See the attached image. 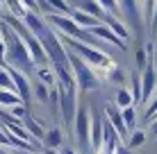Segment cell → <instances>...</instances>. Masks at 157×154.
Listing matches in <instances>:
<instances>
[{"label":"cell","instance_id":"obj_1","mask_svg":"<svg viewBox=\"0 0 157 154\" xmlns=\"http://www.w3.org/2000/svg\"><path fill=\"white\" fill-rule=\"evenodd\" d=\"M0 30H2V41H5V45H7V59H5L7 66L14 68V70L25 73V75L36 73L39 66L34 63V57H32L30 48L23 43V39H21L5 20H0Z\"/></svg>","mask_w":157,"mask_h":154},{"label":"cell","instance_id":"obj_2","mask_svg":"<svg viewBox=\"0 0 157 154\" xmlns=\"http://www.w3.org/2000/svg\"><path fill=\"white\" fill-rule=\"evenodd\" d=\"M62 36V41H64V45L68 48V50H73L78 57H82V59L89 63V66H96V68H102V70H114V61L109 59V55H105L102 50H98V48H94V45H86L82 43V41H75L71 39V36H64V34H59Z\"/></svg>","mask_w":157,"mask_h":154},{"label":"cell","instance_id":"obj_3","mask_svg":"<svg viewBox=\"0 0 157 154\" xmlns=\"http://www.w3.org/2000/svg\"><path fill=\"white\" fill-rule=\"evenodd\" d=\"M71 52V68H73V77H75V84H78L80 91H96V88L100 86V79L96 77V73L91 70V66L86 63L82 57H78L73 50Z\"/></svg>","mask_w":157,"mask_h":154},{"label":"cell","instance_id":"obj_4","mask_svg":"<svg viewBox=\"0 0 157 154\" xmlns=\"http://www.w3.org/2000/svg\"><path fill=\"white\" fill-rule=\"evenodd\" d=\"M78 84H71V86H62L59 84V113L64 116V125H68L73 129L75 125V116H78Z\"/></svg>","mask_w":157,"mask_h":154},{"label":"cell","instance_id":"obj_5","mask_svg":"<svg viewBox=\"0 0 157 154\" xmlns=\"http://www.w3.org/2000/svg\"><path fill=\"white\" fill-rule=\"evenodd\" d=\"M91 125H94L91 111L86 107H80L78 116H75V125H73V136L82 152H91Z\"/></svg>","mask_w":157,"mask_h":154},{"label":"cell","instance_id":"obj_6","mask_svg":"<svg viewBox=\"0 0 157 154\" xmlns=\"http://www.w3.org/2000/svg\"><path fill=\"white\" fill-rule=\"evenodd\" d=\"M118 5H121V14L125 16V20L132 27H141V23H146L144 20V12H141V7H139V0H118Z\"/></svg>","mask_w":157,"mask_h":154},{"label":"cell","instance_id":"obj_7","mask_svg":"<svg viewBox=\"0 0 157 154\" xmlns=\"http://www.w3.org/2000/svg\"><path fill=\"white\" fill-rule=\"evenodd\" d=\"M105 118L112 123V127L116 129V134L121 136V141H130V129H128V125H125V120H123V113H121V109L116 107V104H109V107H105Z\"/></svg>","mask_w":157,"mask_h":154},{"label":"cell","instance_id":"obj_8","mask_svg":"<svg viewBox=\"0 0 157 154\" xmlns=\"http://www.w3.org/2000/svg\"><path fill=\"white\" fill-rule=\"evenodd\" d=\"M7 70H9V75L14 77L16 93L21 95V100H23L25 104H30L32 95H34V88L30 86V79H28V75H25V73H21V70H14V68H9V66H7Z\"/></svg>","mask_w":157,"mask_h":154},{"label":"cell","instance_id":"obj_9","mask_svg":"<svg viewBox=\"0 0 157 154\" xmlns=\"http://www.w3.org/2000/svg\"><path fill=\"white\" fill-rule=\"evenodd\" d=\"M105 145V120L100 116H94V125H91V152L100 154Z\"/></svg>","mask_w":157,"mask_h":154},{"label":"cell","instance_id":"obj_10","mask_svg":"<svg viewBox=\"0 0 157 154\" xmlns=\"http://www.w3.org/2000/svg\"><path fill=\"white\" fill-rule=\"evenodd\" d=\"M39 7L46 9L48 16H52V14H57V16H73V12H75L66 0H39Z\"/></svg>","mask_w":157,"mask_h":154},{"label":"cell","instance_id":"obj_11","mask_svg":"<svg viewBox=\"0 0 157 154\" xmlns=\"http://www.w3.org/2000/svg\"><path fill=\"white\" fill-rule=\"evenodd\" d=\"M89 32L96 36V39H100V41H107V43H112V45H118L121 50H125V48H128V45H125V41H121V39H118V36H116V34H114V32H112L109 27H107L105 23L96 25V27H94V30H89Z\"/></svg>","mask_w":157,"mask_h":154},{"label":"cell","instance_id":"obj_12","mask_svg":"<svg viewBox=\"0 0 157 154\" xmlns=\"http://www.w3.org/2000/svg\"><path fill=\"white\" fill-rule=\"evenodd\" d=\"M71 18H73V20H75V23H78V25H80L82 30H94L96 25H100V20L96 18V16L86 14V12H82V9H75Z\"/></svg>","mask_w":157,"mask_h":154},{"label":"cell","instance_id":"obj_13","mask_svg":"<svg viewBox=\"0 0 157 154\" xmlns=\"http://www.w3.org/2000/svg\"><path fill=\"white\" fill-rule=\"evenodd\" d=\"M23 23H25V25L30 27V32H32L34 36L43 34V30L48 27V25H46V23H43V20L39 18V14H32V12H28V14L23 16Z\"/></svg>","mask_w":157,"mask_h":154},{"label":"cell","instance_id":"obj_14","mask_svg":"<svg viewBox=\"0 0 157 154\" xmlns=\"http://www.w3.org/2000/svg\"><path fill=\"white\" fill-rule=\"evenodd\" d=\"M23 127L30 131L32 136H34V141H39L41 145H46V136H48V131H43V127H41L39 123H36V120H32L30 116H28V118L23 120Z\"/></svg>","mask_w":157,"mask_h":154},{"label":"cell","instance_id":"obj_15","mask_svg":"<svg viewBox=\"0 0 157 154\" xmlns=\"http://www.w3.org/2000/svg\"><path fill=\"white\" fill-rule=\"evenodd\" d=\"M105 25L109 27L114 34L118 36L121 41H128L130 39V32H128V27L123 25V20L121 18H114V16H107V20H105Z\"/></svg>","mask_w":157,"mask_h":154},{"label":"cell","instance_id":"obj_16","mask_svg":"<svg viewBox=\"0 0 157 154\" xmlns=\"http://www.w3.org/2000/svg\"><path fill=\"white\" fill-rule=\"evenodd\" d=\"M82 12L96 16L98 20H107V12L102 9V5L98 0H82Z\"/></svg>","mask_w":157,"mask_h":154},{"label":"cell","instance_id":"obj_17","mask_svg":"<svg viewBox=\"0 0 157 154\" xmlns=\"http://www.w3.org/2000/svg\"><path fill=\"white\" fill-rule=\"evenodd\" d=\"M36 77H39V82L41 84H46L48 88H55V86H59V82H57V75H55V70L52 68H36Z\"/></svg>","mask_w":157,"mask_h":154},{"label":"cell","instance_id":"obj_18","mask_svg":"<svg viewBox=\"0 0 157 154\" xmlns=\"http://www.w3.org/2000/svg\"><path fill=\"white\" fill-rule=\"evenodd\" d=\"M0 104L7 107V109H14V107H21V104H25V102L21 100V95L14 93V91H0Z\"/></svg>","mask_w":157,"mask_h":154},{"label":"cell","instance_id":"obj_19","mask_svg":"<svg viewBox=\"0 0 157 154\" xmlns=\"http://www.w3.org/2000/svg\"><path fill=\"white\" fill-rule=\"evenodd\" d=\"M116 107L118 109H128V107H134V98H132V91H118V95H116Z\"/></svg>","mask_w":157,"mask_h":154},{"label":"cell","instance_id":"obj_20","mask_svg":"<svg viewBox=\"0 0 157 154\" xmlns=\"http://www.w3.org/2000/svg\"><path fill=\"white\" fill-rule=\"evenodd\" d=\"M0 91H14V93H16L14 77L9 75V70H7V68H0Z\"/></svg>","mask_w":157,"mask_h":154},{"label":"cell","instance_id":"obj_21","mask_svg":"<svg viewBox=\"0 0 157 154\" xmlns=\"http://www.w3.org/2000/svg\"><path fill=\"white\" fill-rule=\"evenodd\" d=\"M57 145H62V129H59V127H52V129L48 131V136H46V147L52 150V147H57Z\"/></svg>","mask_w":157,"mask_h":154},{"label":"cell","instance_id":"obj_22","mask_svg":"<svg viewBox=\"0 0 157 154\" xmlns=\"http://www.w3.org/2000/svg\"><path fill=\"white\" fill-rule=\"evenodd\" d=\"M98 2L102 5V9L107 12V16H114V18L121 16V5H118V0H98Z\"/></svg>","mask_w":157,"mask_h":154},{"label":"cell","instance_id":"obj_23","mask_svg":"<svg viewBox=\"0 0 157 154\" xmlns=\"http://www.w3.org/2000/svg\"><path fill=\"white\" fill-rule=\"evenodd\" d=\"M34 98L39 100L41 104H46V102H50V88L46 86V84H41V82H36V86H34Z\"/></svg>","mask_w":157,"mask_h":154},{"label":"cell","instance_id":"obj_24","mask_svg":"<svg viewBox=\"0 0 157 154\" xmlns=\"http://www.w3.org/2000/svg\"><path fill=\"white\" fill-rule=\"evenodd\" d=\"M121 113H123V120H125L128 129L134 131V127H137V109H134V107H128V109H123Z\"/></svg>","mask_w":157,"mask_h":154},{"label":"cell","instance_id":"obj_25","mask_svg":"<svg viewBox=\"0 0 157 154\" xmlns=\"http://www.w3.org/2000/svg\"><path fill=\"white\" fill-rule=\"evenodd\" d=\"M144 141H146V134L144 131H132V134H130V141H128V147L130 150H134V147H139V145H144Z\"/></svg>","mask_w":157,"mask_h":154},{"label":"cell","instance_id":"obj_26","mask_svg":"<svg viewBox=\"0 0 157 154\" xmlns=\"http://www.w3.org/2000/svg\"><path fill=\"white\" fill-rule=\"evenodd\" d=\"M155 118H157V95L150 100L148 109H146V113H144V120H146V123H153Z\"/></svg>","mask_w":157,"mask_h":154},{"label":"cell","instance_id":"obj_27","mask_svg":"<svg viewBox=\"0 0 157 154\" xmlns=\"http://www.w3.org/2000/svg\"><path fill=\"white\" fill-rule=\"evenodd\" d=\"M18 2H21V7H23L25 14L28 12H32V14L39 12V0H18Z\"/></svg>","mask_w":157,"mask_h":154},{"label":"cell","instance_id":"obj_28","mask_svg":"<svg viewBox=\"0 0 157 154\" xmlns=\"http://www.w3.org/2000/svg\"><path fill=\"white\" fill-rule=\"evenodd\" d=\"M0 147H9V150H12V145H9V136H7L5 129H0Z\"/></svg>","mask_w":157,"mask_h":154},{"label":"cell","instance_id":"obj_29","mask_svg":"<svg viewBox=\"0 0 157 154\" xmlns=\"http://www.w3.org/2000/svg\"><path fill=\"white\" fill-rule=\"evenodd\" d=\"M123 79V73L118 70V68H114V70H112V82H121Z\"/></svg>","mask_w":157,"mask_h":154},{"label":"cell","instance_id":"obj_30","mask_svg":"<svg viewBox=\"0 0 157 154\" xmlns=\"http://www.w3.org/2000/svg\"><path fill=\"white\" fill-rule=\"evenodd\" d=\"M150 32H153V36H157V7H155V18H153V23H150Z\"/></svg>","mask_w":157,"mask_h":154},{"label":"cell","instance_id":"obj_31","mask_svg":"<svg viewBox=\"0 0 157 154\" xmlns=\"http://www.w3.org/2000/svg\"><path fill=\"white\" fill-rule=\"evenodd\" d=\"M7 59V45H5V41H0V61Z\"/></svg>","mask_w":157,"mask_h":154},{"label":"cell","instance_id":"obj_32","mask_svg":"<svg viewBox=\"0 0 157 154\" xmlns=\"http://www.w3.org/2000/svg\"><path fill=\"white\" fill-rule=\"evenodd\" d=\"M150 136H153V138H157V120H153V123H150Z\"/></svg>","mask_w":157,"mask_h":154},{"label":"cell","instance_id":"obj_33","mask_svg":"<svg viewBox=\"0 0 157 154\" xmlns=\"http://www.w3.org/2000/svg\"><path fill=\"white\" fill-rule=\"evenodd\" d=\"M59 152H62V154H78L75 150H71V147H62V150H59Z\"/></svg>","mask_w":157,"mask_h":154},{"label":"cell","instance_id":"obj_34","mask_svg":"<svg viewBox=\"0 0 157 154\" xmlns=\"http://www.w3.org/2000/svg\"><path fill=\"white\" fill-rule=\"evenodd\" d=\"M46 154H62V152H57V150H46Z\"/></svg>","mask_w":157,"mask_h":154},{"label":"cell","instance_id":"obj_35","mask_svg":"<svg viewBox=\"0 0 157 154\" xmlns=\"http://www.w3.org/2000/svg\"><path fill=\"white\" fill-rule=\"evenodd\" d=\"M14 154H34V152H21V150H14Z\"/></svg>","mask_w":157,"mask_h":154},{"label":"cell","instance_id":"obj_36","mask_svg":"<svg viewBox=\"0 0 157 154\" xmlns=\"http://www.w3.org/2000/svg\"><path fill=\"white\" fill-rule=\"evenodd\" d=\"M0 154H12L9 150H5V147H0Z\"/></svg>","mask_w":157,"mask_h":154},{"label":"cell","instance_id":"obj_37","mask_svg":"<svg viewBox=\"0 0 157 154\" xmlns=\"http://www.w3.org/2000/svg\"><path fill=\"white\" fill-rule=\"evenodd\" d=\"M5 18V16H2V5H0V20H2Z\"/></svg>","mask_w":157,"mask_h":154},{"label":"cell","instance_id":"obj_38","mask_svg":"<svg viewBox=\"0 0 157 154\" xmlns=\"http://www.w3.org/2000/svg\"><path fill=\"white\" fill-rule=\"evenodd\" d=\"M0 41H2V30H0Z\"/></svg>","mask_w":157,"mask_h":154}]
</instances>
